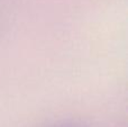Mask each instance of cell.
<instances>
[{
    "instance_id": "cell-1",
    "label": "cell",
    "mask_w": 128,
    "mask_h": 127,
    "mask_svg": "<svg viewBox=\"0 0 128 127\" xmlns=\"http://www.w3.org/2000/svg\"><path fill=\"white\" fill-rule=\"evenodd\" d=\"M58 127H74V126H65L64 125V126H58Z\"/></svg>"
}]
</instances>
